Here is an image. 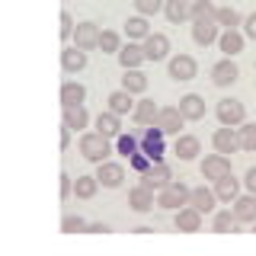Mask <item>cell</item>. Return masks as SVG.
Instances as JSON below:
<instances>
[{
  "label": "cell",
  "mask_w": 256,
  "mask_h": 256,
  "mask_svg": "<svg viewBox=\"0 0 256 256\" xmlns=\"http://www.w3.org/2000/svg\"><path fill=\"white\" fill-rule=\"evenodd\" d=\"M80 154L86 160H93V164H102L112 154V138H106L100 132H84L80 134Z\"/></svg>",
  "instance_id": "1"
},
{
  "label": "cell",
  "mask_w": 256,
  "mask_h": 256,
  "mask_svg": "<svg viewBox=\"0 0 256 256\" xmlns=\"http://www.w3.org/2000/svg\"><path fill=\"white\" fill-rule=\"evenodd\" d=\"M189 196H192V189L186 182H170V186H164L157 192V205L170 208V212H180L182 205H189Z\"/></svg>",
  "instance_id": "2"
},
{
  "label": "cell",
  "mask_w": 256,
  "mask_h": 256,
  "mask_svg": "<svg viewBox=\"0 0 256 256\" xmlns=\"http://www.w3.org/2000/svg\"><path fill=\"white\" fill-rule=\"evenodd\" d=\"M141 182H144L148 189H154V192H160L164 186H170V182H173V170H170V164H164V160L150 164L148 170L141 173Z\"/></svg>",
  "instance_id": "3"
},
{
  "label": "cell",
  "mask_w": 256,
  "mask_h": 256,
  "mask_svg": "<svg viewBox=\"0 0 256 256\" xmlns=\"http://www.w3.org/2000/svg\"><path fill=\"white\" fill-rule=\"evenodd\" d=\"M96 180L106 189H118L125 182V166L116 164V160H102V164H96Z\"/></svg>",
  "instance_id": "4"
},
{
  "label": "cell",
  "mask_w": 256,
  "mask_h": 256,
  "mask_svg": "<svg viewBox=\"0 0 256 256\" xmlns=\"http://www.w3.org/2000/svg\"><path fill=\"white\" fill-rule=\"evenodd\" d=\"M164 138H166V134L160 132L157 125H148L141 132V150L154 160V164H157V160H164Z\"/></svg>",
  "instance_id": "5"
},
{
  "label": "cell",
  "mask_w": 256,
  "mask_h": 256,
  "mask_svg": "<svg viewBox=\"0 0 256 256\" xmlns=\"http://www.w3.org/2000/svg\"><path fill=\"white\" fill-rule=\"evenodd\" d=\"M228 173H230V157L228 154H218V150H214V154H208L202 160V176L208 182H218L221 176H228Z\"/></svg>",
  "instance_id": "6"
},
{
  "label": "cell",
  "mask_w": 256,
  "mask_h": 256,
  "mask_svg": "<svg viewBox=\"0 0 256 256\" xmlns=\"http://www.w3.org/2000/svg\"><path fill=\"white\" fill-rule=\"evenodd\" d=\"M212 148L218 150V154H237V150H240L237 128H234V125H221L218 132L212 134Z\"/></svg>",
  "instance_id": "7"
},
{
  "label": "cell",
  "mask_w": 256,
  "mask_h": 256,
  "mask_svg": "<svg viewBox=\"0 0 256 256\" xmlns=\"http://www.w3.org/2000/svg\"><path fill=\"white\" fill-rule=\"evenodd\" d=\"M164 134H180V128L186 125V116L180 112V106H160V116L154 122Z\"/></svg>",
  "instance_id": "8"
},
{
  "label": "cell",
  "mask_w": 256,
  "mask_h": 256,
  "mask_svg": "<svg viewBox=\"0 0 256 256\" xmlns=\"http://www.w3.org/2000/svg\"><path fill=\"white\" fill-rule=\"evenodd\" d=\"M240 80V68L234 64V58H221L218 64H212V84L214 86H230Z\"/></svg>",
  "instance_id": "9"
},
{
  "label": "cell",
  "mask_w": 256,
  "mask_h": 256,
  "mask_svg": "<svg viewBox=\"0 0 256 256\" xmlns=\"http://www.w3.org/2000/svg\"><path fill=\"white\" fill-rule=\"evenodd\" d=\"M214 112H218V122L221 125H234L237 128L240 122H246V109H244V102H240V100H221Z\"/></svg>",
  "instance_id": "10"
},
{
  "label": "cell",
  "mask_w": 256,
  "mask_h": 256,
  "mask_svg": "<svg viewBox=\"0 0 256 256\" xmlns=\"http://www.w3.org/2000/svg\"><path fill=\"white\" fill-rule=\"evenodd\" d=\"M100 26L96 22H77L74 29V45L84 48V52H93V48H100Z\"/></svg>",
  "instance_id": "11"
},
{
  "label": "cell",
  "mask_w": 256,
  "mask_h": 256,
  "mask_svg": "<svg viewBox=\"0 0 256 256\" xmlns=\"http://www.w3.org/2000/svg\"><path fill=\"white\" fill-rule=\"evenodd\" d=\"M166 70H170L173 80H192V77L198 74V64H196L192 54H176V58H170Z\"/></svg>",
  "instance_id": "12"
},
{
  "label": "cell",
  "mask_w": 256,
  "mask_h": 256,
  "mask_svg": "<svg viewBox=\"0 0 256 256\" xmlns=\"http://www.w3.org/2000/svg\"><path fill=\"white\" fill-rule=\"evenodd\" d=\"M144 54H148V61H164L166 54H170V38L164 36V32H150L148 38H144Z\"/></svg>",
  "instance_id": "13"
},
{
  "label": "cell",
  "mask_w": 256,
  "mask_h": 256,
  "mask_svg": "<svg viewBox=\"0 0 256 256\" xmlns=\"http://www.w3.org/2000/svg\"><path fill=\"white\" fill-rule=\"evenodd\" d=\"M128 205L134 208V212H150V208L157 205V196H154V189H148L144 186V182H138V186H134L132 192H128Z\"/></svg>",
  "instance_id": "14"
},
{
  "label": "cell",
  "mask_w": 256,
  "mask_h": 256,
  "mask_svg": "<svg viewBox=\"0 0 256 256\" xmlns=\"http://www.w3.org/2000/svg\"><path fill=\"white\" fill-rule=\"evenodd\" d=\"M61 118H64V125H70L74 132H84V128L90 125V112H86L84 102H74V106H61Z\"/></svg>",
  "instance_id": "15"
},
{
  "label": "cell",
  "mask_w": 256,
  "mask_h": 256,
  "mask_svg": "<svg viewBox=\"0 0 256 256\" xmlns=\"http://www.w3.org/2000/svg\"><path fill=\"white\" fill-rule=\"evenodd\" d=\"M189 205H196L202 214H212L214 205H218V192H214V186L212 189H208V186H196L192 196H189Z\"/></svg>",
  "instance_id": "16"
},
{
  "label": "cell",
  "mask_w": 256,
  "mask_h": 256,
  "mask_svg": "<svg viewBox=\"0 0 256 256\" xmlns=\"http://www.w3.org/2000/svg\"><path fill=\"white\" fill-rule=\"evenodd\" d=\"M218 29H221L218 20H198V22H192V38H196L198 45H212V42L221 38Z\"/></svg>",
  "instance_id": "17"
},
{
  "label": "cell",
  "mask_w": 256,
  "mask_h": 256,
  "mask_svg": "<svg viewBox=\"0 0 256 256\" xmlns=\"http://www.w3.org/2000/svg\"><path fill=\"white\" fill-rule=\"evenodd\" d=\"M176 230H186V234L202 230V212H198L196 205H182L180 212H176Z\"/></svg>",
  "instance_id": "18"
},
{
  "label": "cell",
  "mask_w": 256,
  "mask_h": 256,
  "mask_svg": "<svg viewBox=\"0 0 256 256\" xmlns=\"http://www.w3.org/2000/svg\"><path fill=\"white\" fill-rule=\"evenodd\" d=\"M96 132L106 134V138H118V134H122V116L112 112V109L100 112V116H96Z\"/></svg>",
  "instance_id": "19"
},
{
  "label": "cell",
  "mask_w": 256,
  "mask_h": 256,
  "mask_svg": "<svg viewBox=\"0 0 256 256\" xmlns=\"http://www.w3.org/2000/svg\"><path fill=\"white\" fill-rule=\"evenodd\" d=\"M244 42H246L244 32H237V29H224V32H221V38H218V48L224 52V58H234V54L244 52Z\"/></svg>",
  "instance_id": "20"
},
{
  "label": "cell",
  "mask_w": 256,
  "mask_h": 256,
  "mask_svg": "<svg viewBox=\"0 0 256 256\" xmlns=\"http://www.w3.org/2000/svg\"><path fill=\"white\" fill-rule=\"evenodd\" d=\"M173 154L180 157V160H196L198 154H202V141H198L196 134H176Z\"/></svg>",
  "instance_id": "21"
},
{
  "label": "cell",
  "mask_w": 256,
  "mask_h": 256,
  "mask_svg": "<svg viewBox=\"0 0 256 256\" xmlns=\"http://www.w3.org/2000/svg\"><path fill=\"white\" fill-rule=\"evenodd\" d=\"M234 214L240 224H253L256 221V192H246V196L234 198Z\"/></svg>",
  "instance_id": "22"
},
{
  "label": "cell",
  "mask_w": 256,
  "mask_h": 256,
  "mask_svg": "<svg viewBox=\"0 0 256 256\" xmlns=\"http://www.w3.org/2000/svg\"><path fill=\"white\" fill-rule=\"evenodd\" d=\"M180 112L186 116V122H198V118H205V100L198 93H186L180 100Z\"/></svg>",
  "instance_id": "23"
},
{
  "label": "cell",
  "mask_w": 256,
  "mask_h": 256,
  "mask_svg": "<svg viewBox=\"0 0 256 256\" xmlns=\"http://www.w3.org/2000/svg\"><path fill=\"white\" fill-rule=\"evenodd\" d=\"M157 116H160V106L154 100H141V102H134V112H132V118L138 122L141 128H148V125H154L157 122Z\"/></svg>",
  "instance_id": "24"
},
{
  "label": "cell",
  "mask_w": 256,
  "mask_h": 256,
  "mask_svg": "<svg viewBox=\"0 0 256 256\" xmlns=\"http://www.w3.org/2000/svg\"><path fill=\"white\" fill-rule=\"evenodd\" d=\"M214 192H218V202H228V205H234V198L240 196V180H234V173H228V176H221L218 182H212Z\"/></svg>",
  "instance_id": "25"
},
{
  "label": "cell",
  "mask_w": 256,
  "mask_h": 256,
  "mask_svg": "<svg viewBox=\"0 0 256 256\" xmlns=\"http://www.w3.org/2000/svg\"><path fill=\"white\" fill-rule=\"evenodd\" d=\"M144 61H148V54H144L141 42H128V45H122V52H118V64H122V68H141Z\"/></svg>",
  "instance_id": "26"
},
{
  "label": "cell",
  "mask_w": 256,
  "mask_h": 256,
  "mask_svg": "<svg viewBox=\"0 0 256 256\" xmlns=\"http://www.w3.org/2000/svg\"><path fill=\"white\" fill-rule=\"evenodd\" d=\"M61 68L68 70V74L84 70V68H86V52H84V48H77V45L64 48V52H61Z\"/></svg>",
  "instance_id": "27"
},
{
  "label": "cell",
  "mask_w": 256,
  "mask_h": 256,
  "mask_svg": "<svg viewBox=\"0 0 256 256\" xmlns=\"http://www.w3.org/2000/svg\"><path fill=\"white\" fill-rule=\"evenodd\" d=\"M189 6H192V0H166L164 13L173 26H180V22H189Z\"/></svg>",
  "instance_id": "28"
},
{
  "label": "cell",
  "mask_w": 256,
  "mask_h": 256,
  "mask_svg": "<svg viewBox=\"0 0 256 256\" xmlns=\"http://www.w3.org/2000/svg\"><path fill=\"white\" fill-rule=\"evenodd\" d=\"M125 36H128V42H144V38L150 36V26H148V16H132V20L125 22Z\"/></svg>",
  "instance_id": "29"
},
{
  "label": "cell",
  "mask_w": 256,
  "mask_h": 256,
  "mask_svg": "<svg viewBox=\"0 0 256 256\" xmlns=\"http://www.w3.org/2000/svg\"><path fill=\"white\" fill-rule=\"evenodd\" d=\"M132 96H134V93H128L125 86H122V90H116V93H109V109L118 112V116L134 112V100H132Z\"/></svg>",
  "instance_id": "30"
},
{
  "label": "cell",
  "mask_w": 256,
  "mask_h": 256,
  "mask_svg": "<svg viewBox=\"0 0 256 256\" xmlns=\"http://www.w3.org/2000/svg\"><path fill=\"white\" fill-rule=\"evenodd\" d=\"M86 100V86L77 84V80H68L61 84V106H74V102H84Z\"/></svg>",
  "instance_id": "31"
},
{
  "label": "cell",
  "mask_w": 256,
  "mask_h": 256,
  "mask_svg": "<svg viewBox=\"0 0 256 256\" xmlns=\"http://www.w3.org/2000/svg\"><path fill=\"white\" fill-rule=\"evenodd\" d=\"M122 86H125L128 93H134V96H138V93H144V90H148V77L141 74V68H125Z\"/></svg>",
  "instance_id": "32"
},
{
  "label": "cell",
  "mask_w": 256,
  "mask_h": 256,
  "mask_svg": "<svg viewBox=\"0 0 256 256\" xmlns=\"http://www.w3.org/2000/svg\"><path fill=\"white\" fill-rule=\"evenodd\" d=\"M116 150H118L122 157H134V154L141 150V134H132V132L125 134V132H122V134L116 138Z\"/></svg>",
  "instance_id": "33"
},
{
  "label": "cell",
  "mask_w": 256,
  "mask_h": 256,
  "mask_svg": "<svg viewBox=\"0 0 256 256\" xmlns=\"http://www.w3.org/2000/svg\"><path fill=\"white\" fill-rule=\"evenodd\" d=\"M214 13H218V6H214L212 0H192V6H189V22L214 20Z\"/></svg>",
  "instance_id": "34"
},
{
  "label": "cell",
  "mask_w": 256,
  "mask_h": 256,
  "mask_svg": "<svg viewBox=\"0 0 256 256\" xmlns=\"http://www.w3.org/2000/svg\"><path fill=\"white\" fill-rule=\"evenodd\" d=\"M237 214L234 208L230 212H214V221H212V230H218V234H228V230H237Z\"/></svg>",
  "instance_id": "35"
},
{
  "label": "cell",
  "mask_w": 256,
  "mask_h": 256,
  "mask_svg": "<svg viewBox=\"0 0 256 256\" xmlns=\"http://www.w3.org/2000/svg\"><path fill=\"white\" fill-rule=\"evenodd\" d=\"M96 189H100L96 173H93V176H77V182H74V196H77V198H93Z\"/></svg>",
  "instance_id": "36"
},
{
  "label": "cell",
  "mask_w": 256,
  "mask_h": 256,
  "mask_svg": "<svg viewBox=\"0 0 256 256\" xmlns=\"http://www.w3.org/2000/svg\"><path fill=\"white\" fill-rule=\"evenodd\" d=\"M214 20H218V26H224V29H237V26H244V16H240L234 6H218Z\"/></svg>",
  "instance_id": "37"
},
{
  "label": "cell",
  "mask_w": 256,
  "mask_h": 256,
  "mask_svg": "<svg viewBox=\"0 0 256 256\" xmlns=\"http://www.w3.org/2000/svg\"><path fill=\"white\" fill-rule=\"evenodd\" d=\"M237 138H240V150H256V122H240Z\"/></svg>",
  "instance_id": "38"
},
{
  "label": "cell",
  "mask_w": 256,
  "mask_h": 256,
  "mask_svg": "<svg viewBox=\"0 0 256 256\" xmlns=\"http://www.w3.org/2000/svg\"><path fill=\"white\" fill-rule=\"evenodd\" d=\"M100 48H102V52H109V54H118V52H122V36H118V32H112V29H102Z\"/></svg>",
  "instance_id": "39"
},
{
  "label": "cell",
  "mask_w": 256,
  "mask_h": 256,
  "mask_svg": "<svg viewBox=\"0 0 256 256\" xmlns=\"http://www.w3.org/2000/svg\"><path fill=\"white\" fill-rule=\"evenodd\" d=\"M86 228H90V224L80 218V214H64V221H61L64 234H86Z\"/></svg>",
  "instance_id": "40"
},
{
  "label": "cell",
  "mask_w": 256,
  "mask_h": 256,
  "mask_svg": "<svg viewBox=\"0 0 256 256\" xmlns=\"http://www.w3.org/2000/svg\"><path fill=\"white\" fill-rule=\"evenodd\" d=\"M166 0H134V10H138L141 16H154L157 10H164Z\"/></svg>",
  "instance_id": "41"
},
{
  "label": "cell",
  "mask_w": 256,
  "mask_h": 256,
  "mask_svg": "<svg viewBox=\"0 0 256 256\" xmlns=\"http://www.w3.org/2000/svg\"><path fill=\"white\" fill-rule=\"evenodd\" d=\"M128 164H132V170H134V173H138V176H141V173H144V170H148V166H150V164H154V160H150L148 154H144V150H138V154H134V157H128Z\"/></svg>",
  "instance_id": "42"
},
{
  "label": "cell",
  "mask_w": 256,
  "mask_h": 256,
  "mask_svg": "<svg viewBox=\"0 0 256 256\" xmlns=\"http://www.w3.org/2000/svg\"><path fill=\"white\" fill-rule=\"evenodd\" d=\"M74 29H77L74 26V16H70V13H61V29L58 32H61L64 42H68V38H74Z\"/></svg>",
  "instance_id": "43"
},
{
  "label": "cell",
  "mask_w": 256,
  "mask_h": 256,
  "mask_svg": "<svg viewBox=\"0 0 256 256\" xmlns=\"http://www.w3.org/2000/svg\"><path fill=\"white\" fill-rule=\"evenodd\" d=\"M244 36H246V38H253V42H256V13H250V16L244 20Z\"/></svg>",
  "instance_id": "44"
},
{
  "label": "cell",
  "mask_w": 256,
  "mask_h": 256,
  "mask_svg": "<svg viewBox=\"0 0 256 256\" xmlns=\"http://www.w3.org/2000/svg\"><path fill=\"white\" fill-rule=\"evenodd\" d=\"M70 192H74V182L68 173H61V198H70Z\"/></svg>",
  "instance_id": "45"
},
{
  "label": "cell",
  "mask_w": 256,
  "mask_h": 256,
  "mask_svg": "<svg viewBox=\"0 0 256 256\" xmlns=\"http://www.w3.org/2000/svg\"><path fill=\"white\" fill-rule=\"evenodd\" d=\"M244 186H246V192H256V166H250V170H246Z\"/></svg>",
  "instance_id": "46"
},
{
  "label": "cell",
  "mask_w": 256,
  "mask_h": 256,
  "mask_svg": "<svg viewBox=\"0 0 256 256\" xmlns=\"http://www.w3.org/2000/svg\"><path fill=\"white\" fill-rule=\"evenodd\" d=\"M70 132H74V128L61 122V150H68V144H70Z\"/></svg>",
  "instance_id": "47"
},
{
  "label": "cell",
  "mask_w": 256,
  "mask_h": 256,
  "mask_svg": "<svg viewBox=\"0 0 256 256\" xmlns=\"http://www.w3.org/2000/svg\"><path fill=\"white\" fill-rule=\"evenodd\" d=\"M109 230V224H102V221H93L90 228H86V234H106Z\"/></svg>",
  "instance_id": "48"
},
{
  "label": "cell",
  "mask_w": 256,
  "mask_h": 256,
  "mask_svg": "<svg viewBox=\"0 0 256 256\" xmlns=\"http://www.w3.org/2000/svg\"><path fill=\"white\" fill-rule=\"evenodd\" d=\"M253 230H256V221H253Z\"/></svg>",
  "instance_id": "49"
}]
</instances>
